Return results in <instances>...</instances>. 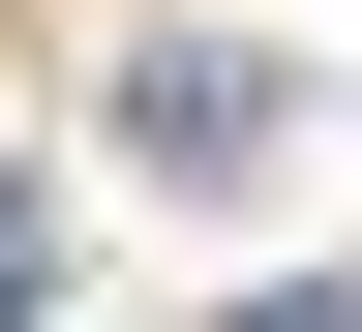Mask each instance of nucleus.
Instances as JSON below:
<instances>
[{
  "label": "nucleus",
  "mask_w": 362,
  "mask_h": 332,
  "mask_svg": "<svg viewBox=\"0 0 362 332\" xmlns=\"http://www.w3.org/2000/svg\"><path fill=\"white\" fill-rule=\"evenodd\" d=\"M0 332H30V212H0Z\"/></svg>",
  "instance_id": "obj_1"
},
{
  "label": "nucleus",
  "mask_w": 362,
  "mask_h": 332,
  "mask_svg": "<svg viewBox=\"0 0 362 332\" xmlns=\"http://www.w3.org/2000/svg\"><path fill=\"white\" fill-rule=\"evenodd\" d=\"M272 332H362V302H272Z\"/></svg>",
  "instance_id": "obj_2"
}]
</instances>
